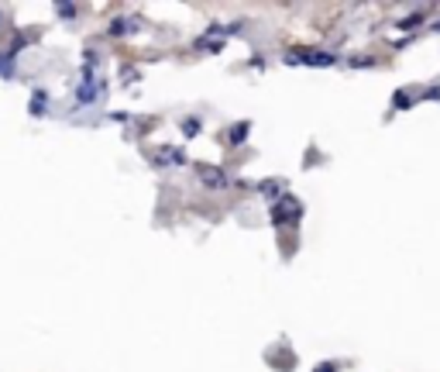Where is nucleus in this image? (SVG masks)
<instances>
[{"instance_id": "1", "label": "nucleus", "mask_w": 440, "mask_h": 372, "mask_svg": "<svg viewBox=\"0 0 440 372\" xmlns=\"http://www.w3.org/2000/svg\"><path fill=\"white\" fill-rule=\"evenodd\" d=\"M299 217H303V204H299L292 193H283V197L272 204V224H275V228H292V224H299Z\"/></svg>"}, {"instance_id": "2", "label": "nucleus", "mask_w": 440, "mask_h": 372, "mask_svg": "<svg viewBox=\"0 0 440 372\" xmlns=\"http://www.w3.org/2000/svg\"><path fill=\"white\" fill-rule=\"evenodd\" d=\"M285 62H303V66H334L337 55L334 52H320V49H296V52L285 55Z\"/></svg>"}, {"instance_id": "3", "label": "nucleus", "mask_w": 440, "mask_h": 372, "mask_svg": "<svg viewBox=\"0 0 440 372\" xmlns=\"http://www.w3.org/2000/svg\"><path fill=\"white\" fill-rule=\"evenodd\" d=\"M196 173H200V180H203V183H207L210 190H224V186L231 183L224 169H213V165H203V162L196 165Z\"/></svg>"}, {"instance_id": "4", "label": "nucleus", "mask_w": 440, "mask_h": 372, "mask_svg": "<svg viewBox=\"0 0 440 372\" xmlns=\"http://www.w3.org/2000/svg\"><path fill=\"white\" fill-rule=\"evenodd\" d=\"M138 28H141V21H138V18H117V21H110V28H107V31H110L114 38H121V35H134Z\"/></svg>"}, {"instance_id": "5", "label": "nucleus", "mask_w": 440, "mask_h": 372, "mask_svg": "<svg viewBox=\"0 0 440 372\" xmlns=\"http://www.w3.org/2000/svg\"><path fill=\"white\" fill-rule=\"evenodd\" d=\"M158 165H182L186 162V152L182 149H172V145H165V149H158L155 152Z\"/></svg>"}, {"instance_id": "6", "label": "nucleus", "mask_w": 440, "mask_h": 372, "mask_svg": "<svg viewBox=\"0 0 440 372\" xmlns=\"http://www.w3.org/2000/svg\"><path fill=\"white\" fill-rule=\"evenodd\" d=\"M283 190H285V183H283V180H265V183L258 186V193H265V197H268L272 204H275V200L283 197Z\"/></svg>"}, {"instance_id": "7", "label": "nucleus", "mask_w": 440, "mask_h": 372, "mask_svg": "<svg viewBox=\"0 0 440 372\" xmlns=\"http://www.w3.org/2000/svg\"><path fill=\"white\" fill-rule=\"evenodd\" d=\"M248 132H251V124H248V121H237L231 128V138H227V141H231V145H241V141L248 138Z\"/></svg>"}, {"instance_id": "8", "label": "nucleus", "mask_w": 440, "mask_h": 372, "mask_svg": "<svg viewBox=\"0 0 440 372\" xmlns=\"http://www.w3.org/2000/svg\"><path fill=\"white\" fill-rule=\"evenodd\" d=\"M45 104H49V97H45V93H35V97H31V114H45Z\"/></svg>"}, {"instance_id": "9", "label": "nucleus", "mask_w": 440, "mask_h": 372, "mask_svg": "<svg viewBox=\"0 0 440 372\" xmlns=\"http://www.w3.org/2000/svg\"><path fill=\"white\" fill-rule=\"evenodd\" d=\"M182 132H186L189 138H193V134L200 132V117H186V121H182Z\"/></svg>"}, {"instance_id": "10", "label": "nucleus", "mask_w": 440, "mask_h": 372, "mask_svg": "<svg viewBox=\"0 0 440 372\" xmlns=\"http://www.w3.org/2000/svg\"><path fill=\"white\" fill-rule=\"evenodd\" d=\"M55 14H59V18H76V7H73V4H59Z\"/></svg>"}, {"instance_id": "11", "label": "nucleus", "mask_w": 440, "mask_h": 372, "mask_svg": "<svg viewBox=\"0 0 440 372\" xmlns=\"http://www.w3.org/2000/svg\"><path fill=\"white\" fill-rule=\"evenodd\" d=\"M406 104H410V97L399 90V93H396V107H399V110H406Z\"/></svg>"}, {"instance_id": "12", "label": "nucleus", "mask_w": 440, "mask_h": 372, "mask_svg": "<svg viewBox=\"0 0 440 372\" xmlns=\"http://www.w3.org/2000/svg\"><path fill=\"white\" fill-rule=\"evenodd\" d=\"M316 372H337V366H334V362H320V366H316Z\"/></svg>"}, {"instance_id": "13", "label": "nucleus", "mask_w": 440, "mask_h": 372, "mask_svg": "<svg viewBox=\"0 0 440 372\" xmlns=\"http://www.w3.org/2000/svg\"><path fill=\"white\" fill-rule=\"evenodd\" d=\"M420 25V18H406V21H399V28H416Z\"/></svg>"}]
</instances>
